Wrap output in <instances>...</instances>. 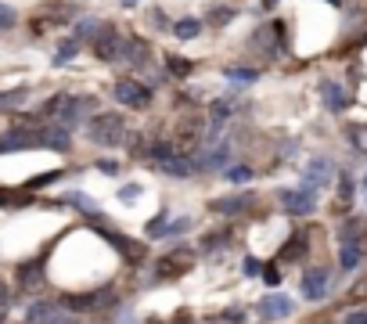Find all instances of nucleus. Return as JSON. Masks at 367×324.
I'll list each match as a JSON object with an SVG mask.
<instances>
[{
  "mask_svg": "<svg viewBox=\"0 0 367 324\" xmlns=\"http://www.w3.org/2000/svg\"><path fill=\"white\" fill-rule=\"evenodd\" d=\"M115 101L127 108H144L151 101V90L141 87V80H119L115 83Z\"/></svg>",
  "mask_w": 367,
  "mask_h": 324,
  "instance_id": "3",
  "label": "nucleus"
},
{
  "mask_svg": "<svg viewBox=\"0 0 367 324\" xmlns=\"http://www.w3.org/2000/svg\"><path fill=\"white\" fill-rule=\"evenodd\" d=\"M101 235H105L122 256H127V259H141V256H144V249H141L137 242H130V238H122V235H115V231H101Z\"/></svg>",
  "mask_w": 367,
  "mask_h": 324,
  "instance_id": "15",
  "label": "nucleus"
},
{
  "mask_svg": "<svg viewBox=\"0 0 367 324\" xmlns=\"http://www.w3.org/2000/svg\"><path fill=\"white\" fill-rule=\"evenodd\" d=\"M122 4H127V8H134V4H137V0H122Z\"/></svg>",
  "mask_w": 367,
  "mask_h": 324,
  "instance_id": "37",
  "label": "nucleus"
},
{
  "mask_svg": "<svg viewBox=\"0 0 367 324\" xmlns=\"http://www.w3.org/2000/svg\"><path fill=\"white\" fill-rule=\"evenodd\" d=\"M227 180L245 184V180H252V170H249V166H234V170H227Z\"/></svg>",
  "mask_w": 367,
  "mask_h": 324,
  "instance_id": "26",
  "label": "nucleus"
},
{
  "mask_svg": "<svg viewBox=\"0 0 367 324\" xmlns=\"http://www.w3.org/2000/svg\"><path fill=\"white\" fill-rule=\"evenodd\" d=\"M227 80H234V83H252L256 80V69H227Z\"/></svg>",
  "mask_w": 367,
  "mask_h": 324,
  "instance_id": "23",
  "label": "nucleus"
},
{
  "mask_svg": "<svg viewBox=\"0 0 367 324\" xmlns=\"http://www.w3.org/2000/svg\"><path fill=\"white\" fill-rule=\"evenodd\" d=\"M331 177H335V170H331L328 158H314L310 166H306V173H302L306 187H324V184H331Z\"/></svg>",
  "mask_w": 367,
  "mask_h": 324,
  "instance_id": "8",
  "label": "nucleus"
},
{
  "mask_svg": "<svg viewBox=\"0 0 367 324\" xmlns=\"http://www.w3.org/2000/svg\"><path fill=\"white\" fill-rule=\"evenodd\" d=\"M363 191H367V173H363Z\"/></svg>",
  "mask_w": 367,
  "mask_h": 324,
  "instance_id": "40",
  "label": "nucleus"
},
{
  "mask_svg": "<svg viewBox=\"0 0 367 324\" xmlns=\"http://www.w3.org/2000/svg\"><path fill=\"white\" fill-rule=\"evenodd\" d=\"M98 170H101L105 177H115V173H119V162H112V158H105V162H98Z\"/></svg>",
  "mask_w": 367,
  "mask_h": 324,
  "instance_id": "31",
  "label": "nucleus"
},
{
  "mask_svg": "<svg viewBox=\"0 0 367 324\" xmlns=\"http://www.w3.org/2000/svg\"><path fill=\"white\" fill-rule=\"evenodd\" d=\"M209 18H217V25H224V22H231V18H234V11H231V8H217Z\"/></svg>",
  "mask_w": 367,
  "mask_h": 324,
  "instance_id": "30",
  "label": "nucleus"
},
{
  "mask_svg": "<svg viewBox=\"0 0 367 324\" xmlns=\"http://www.w3.org/2000/svg\"><path fill=\"white\" fill-rule=\"evenodd\" d=\"M25 101V90H8V94H0V112H8V108H15V105H22Z\"/></svg>",
  "mask_w": 367,
  "mask_h": 324,
  "instance_id": "20",
  "label": "nucleus"
},
{
  "mask_svg": "<svg viewBox=\"0 0 367 324\" xmlns=\"http://www.w3.org/2000/svg\"><path fill=\"white\" fill-rule=\"evenodd\" d=\"M346 324H367V310H353V313H346Z\"/></svg>",
  "mask_w": 367,
  "mask_h": 324,
  "instance_id": "32",
  "label": "nucleus"
},
{
  "mask_svg": "<svg viewBox=\"0 0 367 324\" xmlns=\"http://www.w3.org/2000/svg\"><path fill=\"white\" fill-rule=\"evenodd\" d=\"M98 29H101V25H98L94 18H83V22L76 25V37H79V40H94V37H98Z\"/></svg>",
  "mask_w": 367,
  "mask_h": 324,
  "instance_id": "19",
  "label": "nucleus"
},
{
  "mask_svg": "<svg viewBox=\"0 0 367 324\" xmlns=\"http://www.w3.org/2000/svg\"><path fill=\"white\" fill-rule=\"evenodd\" d=\"M259 313H263L266 320H281V317L292 313V299H288V296H266V299L259 303Z\"/></svg>",
  "mask_w": 367,
  "mask_h": 324,
  "instance_id": "10",
  "label": "nucleus"
},
{
  "mask_svg": "<svg viewBox=\"0 0 367 324\" xmlns=\"http://www.w3.org/2000/svg\"><path fill=\"white\" fill-rule=\"evenodd\" d=\"M188 227H191V220H188V216H180V220H173V223L166 227V235H184Z\"/></svg>",
  "mask_w": 367,
  "mask_h": 324,
  "instance_id": "28",
  "label": "nucleus"
},
{
  "mask_svg": "<svg viewBox=\"0 0 367 324\" xmlns=\"http://www.w3.org/2000/svg\"><path fill=\"white\" fill-rule=\"evenodd\" d=\"M263 4H266V8H273V4H278V0H263Z\"/></svg>",
  "mask_w": 367,
  "mask_h": 324,
  "instance_id": "38",
  "label": "nucleus"
},
{
  "mask_svg": "<svg viewBox=\"0 0 367 324\" xmlns=\"http://www.w3.org/2000/svg\"><path fill=\"white\" fill-rule=\"evenodd\" d=\"M69 130L65 126H54V130H15V134L0 137V155L4 151H22V148H58V151H69Z\"/></svg>",
  "mask_w": 367,
  "mask_h": 324,
  "instance_id": "1",
  "label": "nucleus"
},
{
  "mask_svg": "<svg viewBox=\"0 0 367 324\" xmlns=\"http://www.w3.org/2000/svg\"><path fill=\"white\" fill-rule=\"evenodd\" d=\"M263 278H266V285H278V270H273V267H266Z\"/></svg>",
  "mask_w": 367,
  "mask_h": 324,
  "instance_id": "34",
  "label": "nucleus"
},
{
  "mask_svg": "<svg viewBox=\"0 0 367 324\" xmlns=\"http://www.w3.org/2000/svg\"><path fill=\"white\" fill-rule=\"evenodd\" d=\"M137 194H141V187H137V184H127V187L119 191V199H122V202H137Z\"/></svg>",
  "mask_w": 367,
  "mask_h": 324,
  "instance_id": "29",
  "label": "nucleus"
},
{
  "mask_svg": "<svg viewBox=\"0 0 367 324\" xmlns=\"http://www.w3.org/2000/svg\"><path fill=\"white\" fill-rule=\"evenodd\" d=\"M331 292V278H328V270H310L302 278V296L306 299H324Z\"/></svg>",
  "mask_w": 367,
  "mask_h": 324,
  "instance_id": "6",
  "label": "nucleus"
},
{
  "mask_svg": "<svg viewBox=\"0 0 367 324\" xmlns=\"http://www.w3.org/2000/svg\"><path fill=\"white\" fill-rule=\"evenodd\" d=\"M227 162H231V144L220 141L217 148H209V151L195 162V166H198V170H227Z\"/></svg>",
  "mask_w": 367,
  "mask_h": 324,
  "instance_id": "9",
  "label": "nucleus"
},
{
  "mask_svg": "<svg viewBox=\"0 0 367 324\" xmlns=\"http://www.w3.org/2000/svg\"><path fill=\"white\" fill-rule=\"evenodd\" d=\"M108 299H112V288H101V292H90V296H65L61 306H65V310H98Z\"/></svg>",
  "mask_w": 367,
  "mask_h": 324,
  "instance_id": "7",
  "label": "nucleus"
},
{
  "mask_svg": "<svg viewBox=\"0 0 367 324\" xmlns=\"http://www.w3.org/2000/svg\"><path fill=\"white\" fill-rule=\"evenodd\" d=\"M122 134H127V123H122V116H115V112H101L86 123V137L94 144H119Z\"/></svg>",
  "mask_w": 367,
  "mask_h": 324,
  "instance_id": "2",
  "label": "nucleus"
},
{
  "mask_svg": "<svg viewBox=\"0 0 367 324\" xmlns=\"http://www.w3.org/2000/svg\"><path fill=\"white\" fill-rule=\"evenodd\" d=\"M4 303H8V292H4V288H0V306H4Z\"/></svg>",
  "mask_w": 367,
  "mask_h": 324,
  "instance_id": "36",
  "label": "nucleus"
},
{
  "mask_svg": "<svg viewBox=\"0 0 367 324\" xmlns=\"http://www.w3.org/2000/svg\"><path fill=\"white\" fill-rule=\"evenodd\" d=\"M94 51H98V58H105V61H119V58H122V40H119V32L108 29V25H101L98 37H94Z\"/></svg>",
  "mask_w": 367,
  "mask_h": 324,
  "instance_id": "5",
  "label": "nucleus"
},
{
  "mask_svg": "<svg viewBox=\"0 0 367 324\" xmlns=\"http://www.w3.org/2000/svg\"><path fill=\"white\" fill-rule=\"evenodd\" d=\"M302 249H306V238L299 235V238H292V242L281 249V256H285V259H295V256H302Z\"/></svg>",
  "mask_w": 367,
  "mask_h": 324,
  "instance_id": "22",
  "label": "nucleus"
},
{
  "mask_svg": "<svg viewBox=\"0 0 367 324\" xmlns=\"http://www.w3.org/2000/svg\"><path fill=\"white\" fill-rule=\"evenodd\" d=\"M148 235H151V238H162V235H166V220H162V216H155V220L148 223Z\"/></svg>",
  "mask_w": 367,
  "mask_h": 324,
  "instance_id": "27",
  "label": "nucleus"
},
{
  "mask_svg": "<svg viewBox=\"0 0 367 324\" xmlns=\"http://www.w3.org/2000/svg\"><path fill=\"white\" fill-rule=\"evenodd\" d=\"M321 94H324V101H328V108H331V112H342V108L349 105V97H346V90H342L339 83H324V87H321Z\"/></svg>",
  "mask_w": 367,
  "mask_h": 324,
  "instance_id": "14",
  "label": "nucleus"
},
{
  "mask_svg": "<svg viewBox=\"0 0 367 324\" xmlns=\"http://www.w3.org/2000/svg\"><path fill=\"white\" fill-rule=\"evenodd\" d=\"M249 206H252V194H234V199H217V202H212V213L234 216V213H245Z\"/></svg>",
  "mask_w": 367,
  "mask_h": 324,
  "instance_id": "12",
  "label": "nucleus"
},
{
  "mask_svg": "<svg viewBox=\"0 0 367 324\" xmlns=\"http://www.w3.org/2000/svg\"><path fill=\"white\" fill-rule=\"evenodd\" d=\"M127 51H130V54H127L130 61H144V58H148V47H144L141 40H130V44H127Z\"/></svg>",
  "mask_w": 367,
  "mask_h": 324,
  "instance_id": "25",
  "label": "nucleus"
},
{
  "mask_svg": "<svg viewBox=\"0 0 367 324\" xmlns=\"http://www.w3.org/2000/svg\"><path fill=\"white\" fill-rule=\"evenodd\" d=\"M11 22H15L11 11H0V29H11Z\"/></svg>",
  "mask_w": 367,
  "mask_h": 324,
  "instance_id": "33",
  "label": "nucleus"
},
{
  "mask_svg": "<svg viewBox=\"0 0 367 324\" xmlns=\"http://www.w3.org/2000/svg\"><path fill=\"white\" fill-rule=\"evenodd\" d=\"M0 324H4V306H0Z\"/></svg>",
  "mask_w": 367,
  "mask_h": 324,
  "instance_id": "39",
  "label": "nucleus"
},
{
  "mask_svg": "<svg viewBox=\"0 0 367 324\" xmlns=\"http://www.w3.org/2000/svg\"><path fill=\"white\" fill-rule=\"evenodd\" d=\"M317 199H314V191L310 187H302V191H281V209L292 213V216H306V213H314Z\"/></svg>",
  "mask_w": 367,
  "mask_h": 324,
  "instance_id": "4",
  "label": "nucleus"
},
{
  "mask_svg": "<svg viewBox=\"0 0 367 324\" xmlns=\"http://www.w3.org/2000/svg\"><path fill=\"white\" fill-rule=\"evenodd\" d=\"M166 65H169L173 76H188V73H191V61H184V58H169Z\"/></svg>",
  "mask_w": 367,
  "mask_h": 324,
  "instance_id": "24",
  "label": "nucleus"
},
{
  "mask_svg": "<svg viewBox=\"0 0 367 324\" xmlns=\"http://www.w3.org/2000/svg\"><path fill=\"white\" fill-rule=\"evenodd\" d=\"M360 259H363V245H360L356 238H342V256H339L342 270H353Z\"/></svg>",
  "mask_w": 367,
  "mask_h": 324,
  "instance_id": "13",
  "label": "nucleus"
},
{
  "mask_svg": "<svg viewBox=\"0 0 367 324\" xmlns=\"http://www.w3.org/2000/svg\"><path fill=\"white\" fill-rule=\"evenodd\" d=\"M40 270H44V259H33V263H22V267H18V278H22V285H40Z\"/></svg>",
  "mask_w": 367,
  "mask_h": 324,
  "instance_id": "17",
  "label": "nucleus"
},
{
  "mask_svg": "<svg viewBox=\"0 0 367 324\" xmlns=\"http://www.w3.org/2000/svg\"><path fill=\"white\" fill-rule=\"evenodd\" d=\"M162 170H166L169 177H191L198 166H195V158H188V155H173V151H169V155L162 158Z\"/></svg>",
  "mask_w": 367,
  "mask_h": 324,
  "instance_id": "11",
  "label": "nucleus"
},
{
  "mask_svg": "<svg viewBox=\"0 0 367 324\" xmlns=\"http://www.w3.org/2000/svg\"><path fill=\"white\" fill-rule=\"evenodd\" d=\"M245 274H259V263H256V259H245Z\"/></svg>",
  "mask_w": 367,
  "mask_h": 324,
  "instance_id": "35",
  "label": "nucleus"
},
{
  "mask_svg": "<svg viewBox=\"0 0 367 324\" xmlns=\"http://www.w3.org/2000/svg\"><path fill=\"white\" fill-rule=\"evenodd\" d=\"M173 32H176L180 40H195L198 32H202V22H198V18H180V22L173 25Z\"/></svg>",
  "mask_w": 367,
  "mask_h": 324,
  "instance_id": "16",
  "label": "nucleus"
},
{
  "mask_svg": "<svg viewBox=\"0 0 367 324\" xmlns=\"http://www.w3.org/2000/svg\"><path fill=\"white\" fill-rule=\"evenodd\" d=\"M76 51H79V44H76V40L61 44V47H58V54H54V65H65V61H72V58H76Z\"/></svg>",
  "mask_w": 367,
  "mask_h": 324,
  "instance_id": "21",
  "label": "nucleus"
},
{
  "mask_svg": "<svg viewBox=\"0 0 367 324\" xmlns=\"http://www.w3.org/2000/svg\"><path fill=\"white\" fill-rule=\"evenodd\" d=\"M40 324H79V320H76V317H69L65 310H54V306H51V310L40 317Z\"/></svg>",
  "mask_w": 367,
  "mask_h": 324,
  "instance_id": "18",
  "label": "nucleus"
}]
</instances>
